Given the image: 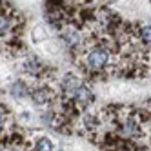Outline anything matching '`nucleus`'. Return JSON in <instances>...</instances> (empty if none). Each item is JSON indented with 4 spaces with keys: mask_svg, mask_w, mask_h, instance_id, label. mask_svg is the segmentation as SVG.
Listing matches in <instances>:
<instances>
[{
    "mask_svg": "<svg viewBox=\"0 0 151 151\" xmlns=\"http://www.w3.org/2000/svg\"><path fill=\"white\" fill-rule=\"evenodd\" d=\"M109 60H111V55L106 47H93L86 53V66L91 71H100L107 68Z\"/></svg>",
    "mask_w": 151,
    "mask_h": 151,
    "instance_id": "1",
    "label": "nucleus"
},
{
    "mask_svg": "<svg viewBox=\"0 0 151 151\" xmlns=\"http://www.w3.org/2000/svg\"><path fill=\"white\" fill-rule=\"evenodd\" d=\"M31 99H33L35 104L38 106H44L51 100V89L47 88H40V89H35V91H31Z\"/></svg>",
    "mask_w": 151,
    "mask_h": 151,
    "instance_id": "4",
    "label": "nucleus"
},
{
    "mask_svg": "<svg viewBox=\"0 0 151 151\" xmlns=\"http://www.w3.org/2000/svg\"><path fill=\"white\" fill-rule=\"evenodd\" d=\"M93 93H91V89L88 88V86H80V88L75 91V95H73V100H75V104H78V106H89L91 102H93Z\"/></svg>",
    "mask_w": 151,
    "mask_h": 151,
    "instance_id": "2",
    "label": "nucleus"
},
{
    "mask_svg": "<svg viewBox=\"0 0 151 151\" xmlns=\"http://www.w3.org/2000/svg\"><path fill=\"white\" fill-rule=\"evenodd\" d=\"M35 149L37 151H53L55 149V144L49 137H38L35 142Z\"/></svg>",
    "mask_w": 151,
    "mask_h": 151,
    "instance_id": "7",
    "label": "nucleus"
},
{
    "mask_svg": "<svg viewBox=\"0 0 151 151\" xmlns=\"http://www.w3.org/2000/svg\"><path fill=\"white\" fill-rule=\"evenodd\" d=\"M2 127H4V115L0 113V131H2Z\"/></svg>",
    "mask_w": 151,
    "mask_h": 151,
    "instance_id": "10",
    "label": "nucleus"
},
{
    "mask_svg": "<svg viewBox=\"0 0 151 151\" xmlns=\"http://www.w3.org/2000/svg\"><path fill=\"white\" fill-rule=\"evenodd\" d=\"M11 27H13V20L6 11L0 13V37H7L11 33Z\"/></svg>",
    "mask_w": 151,
    "mask_h": 151,
    "instance_id": "5",
    "label": "nucleus"
},
{
    "mask_svg": "<svg viewBox=\"0 0 151 151\" xmlns=\"http://www.w3.org/2000/svg\"><path fill=\"white\" fill-rule=\"evenodd\" d=\"M138 35H140V40H142L146 46H151V26H144V27H140Z\"/></svg>",
    "mask_w": 151,
    "mask_h": 151,
    "instance_id": "8",
    "label": "nucleus"
},
{
    "mask_svg": "<svg viewBox=\"0 0 151 151\" xmlns=\"http://www.w3.org/2000/svg\"><path fill=\"white\" fill-rule=\"evenodd\" d=\"M22 69L27 71L29 75H35V77H37V75L42 71V64L37 58H26L24 64H22Z\"/></svg>",
    "mask_w": 151,
    "mask_h": 151,
    "instance_id": "6",
    "label": "nucleus"
},
{
    "mask_svg": "<svg viewBox=\"0 0 151 151\" xmlns=\"http://www.w3.org/2000/svg\"><path fill=\"white\" fill-rule=\"evenodd\" d=\"M9 93H11L15 99H26V96H31L29 88L26 86V82H22V80L13 82V84H11V88H9Z\"/></svg>",
    "mask_w": 151,
    "mask_h": 151,
    "instance_id": "3",
    "label": "nucleus"
},
{
    "mask_svg": "<svg viewBox=\"0 0 151 151\" xmlns=\"http://www.w3.org/2000/svg\"><path fill=\"white\" fill-rule=\"evenodd\" d=\"M84 124H86V127H89V129H95L96 126H99V118H96L93 113H88L84 116Z\"/></svg>",
    "mask_w": 151,
    "mask_h": 151,
    "instance_id": "9",
    "label": "nucleus"
}]
</instances>
